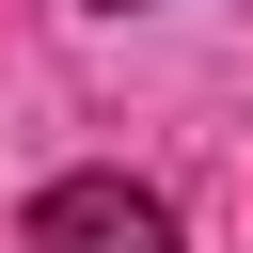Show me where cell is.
Segmentation results:
<instances>
[{"label":"cell","instance_id":"obj_1","mask_svg":"<svg viewBox=\"0 0 253 253\" xmlns=\"http://www.w3.org/2000/svg\"><path fill=\"white\" fill-rule=\"evenodd\" d=\"M16 237H32V253H174V206H158L142 174H47Z\"/></svg>","mask_w":253,"mask_h":253},{"label":"cell","instance_id":"obj_2","mask_svg":"<svg viewBox=\"0 0 253 253\" xmlns=\"http://www.w3.org/2000/svg\"><path fill=\"white\" fill-rule=\"evenodd\" d=\"M95 16H142V0H95Z\"/></svg>","mask_w":253,"mask_h":253}]
</instances>
